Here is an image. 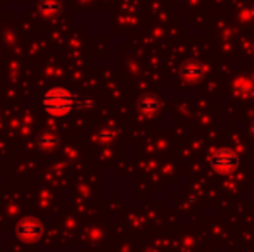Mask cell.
I'll return each mask as SVG.
<instances>
[{"label":"cell","instance_id":"1","mask_svg":"<svg viewBox=\"0 0 254 252\" xmlns=\"http://www.w3.org/2000/svg\"><path fill=\"white\" fill-rule=\"evenodd\" d=\"M42 107L49 116L54 118H66L74 109L80 107V99L67 87H51L42 95Z\"/></svg>","mask_w":254,"mask_h":252},{"label":"cell","instance_id":"2","mask_svg":"<svg viewBox=\"0 0 254 252\" xmlns=\"http://www.w3.org/2000/svg\"><path fill=\"white\" fill-rule=\"evenodd\" d=\"M44 233V226L38 219L35 218H26L23 221L17 223L16 226V235L21 240H26V242H35L38 240Z\"/></svg>","mask_w":254,"mask_h":252},{"label":"cell","instance_id":"3","mask_svg":"<svg viewBox=\"0 0 254 252\" xmlns=\"http://www.w3.org/2000/svg\"><path fill=\"white\" fill-rule=\"evenodd\" d=\"M213 166L220 171H232L237 166V155L228 149H221L213 155Z\"/></svg>","mask_w":254,"mask_h":252},{"label":"cell","instance_id":"4","mask_svg":"<svg viewBox=\"0 0 254 252\" xmlns=\"http://www.w3.org/2000/svg\"><path fill=\"white\" fill-rule=\"evenodd\" d=\"M37 144H38V149L44 152H49V151H54V149L59 145V135L52 130H45L38 135L37 138Z\"/></svg>","mask_w":254,"mask_h":252},{"label":"cell","instance_id":"5","mask_svg":"<svg viewBox=\"0 0 254 252\" xmlns=\"http://www.w3.org/2000/svg\"><path fill=\"white\" fill-rule=\"evenodd\" d=\"M140 111L144 112V114H152L154 111H157V99L154 97H144L140 101Z\"/></svg>","mask_w":254,"mask_h":252}]
</instances>
